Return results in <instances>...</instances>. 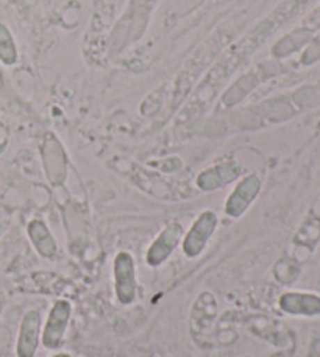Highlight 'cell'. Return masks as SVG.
Listing matches in <instances>:
<instances>
[{"label": "cell", "mask_w": 320, "mask_h": 357, "mask_svg": "<svg viewBox=\"0 0 320 357\" xmlns=\"http://www.w3.org/2000/svg\"><path fill=\"white\" fill-rule=\"evenodd\" d=\"M114 274V291L118 301L122 305H130L138 296V279H136V262L130 252L120 251L114 257L113 264Z\"/></svg>", "instance_id": "1"}, {"label": "cell", "mask_w": 320, "mask_h": 357, "mask_svg": "<svg viewBox=\"0 0 320 357\" xmlns=\"http://www.w3.org/2000/svg\"><path fill=\"white\" fill-rule=\"evenodd\" d=\"M217 215L211 210H205L198 218L194 221V225L191 226L188 234L184 235V238L182 241V250L183 254L188 259H195L200 256V254L205 251L208 241L213 237L217 227Z\"/></svg>", "instance_id": "2"}, {"label": "cell", "mask_w": 320, "mask_h": 357, "mask_svg": "<svg viewBox=\"0 0 320 357\" xmlns=\"http://www.w3.org/2000/svg\"><path fill=\"white\" fill-rule=\"evenodd\" d=\"M70 317H72V304L67 299H58L54 304V307L50 309L47 323L41 333V342L44 348L52 349V351L61 348Z\"/></svg>", "instance_id": "3"}, {"label": "cell", "mask_w": 320, "mask_h": 357, "mask_svg": "<svg viewBox=\"0 0 320 357\" xmlns=\"http://www.w3.org/2000/svg\"><path fill=\"white\" fill-rule=\"evenodd\" d=\"M183 227L180 222H169L158 237L153 240L145 254V262L152 268L161 266L168 260L183 238Z\"/></svg>", "instance_id": "4"}, {"label": "cell", "mask_w": 320, "mask_h": 357, "mask_svg": "<svg viewBox=\"0 0 320 357\" xmlns=\"http://www.w3.org/2000/svg\"><path fill=\"white\" fill-rule=\"evenodd\" d=\"M41 340V314L40 310H27L22 317L19 326L16 356L17 357H35Z\"/></svg>", "instance_id": "5"}, {"label": "cell", "mask_w": 320, "mask_h": 357, "mask_svg": "<svg viewBox=\"0 0 320 357\" xmlns=\"http://www.w3.org/2000/svg\"><path fill=\"white\" fill-rule=\"evenodd\" d=\"M261 191V181L256 174H250L242 178L236 185V188L228 196L225 204V213L232 218H239V216L247 212V208L252 206L256 196Z\"/></svg>", "instance_id": "6"}, {"label": "cell", "mask_w": 320, "mask_h": 357, "mask_svg": "<svg viewBox=\"0 0 320 357\" xmlns=\"http://www.w3.org/2000/svg\"><path fill=\"white\" fill-rule=\"evenodd\" d=\"M278 305L285 314L314 317L320 314V296L314 293L287 291L280 296Z\"/></svg>", "instance_id": "7"}, {"label": "cell", "mask_w": 320, "mask_h": 357, "mask_svg": "<svg viewBox=\"0 0 320 357\" xmlns=\"http://www.w3.org/2000/svg\"><path fill=\"white\" fill-rule=\"evenodd\" d=\"M241 173V168L236 162H223L219 165H214L208 169H205L200 176L197 177L198 188L205 191L217 190L225 185L232 183L234 178H238Z\"/></svg>", "instance_id": "8"}, {"label": "cell", "mask_w": 320, "mask_h": 357, "mask_svg": "<svg viewBox=\"0 0 320 357\" xmlns=\"http://www.w3.org/2000/svg\"><path fill=\"white\" fill-rule=\"evenodd\" d=\"M27 234L31 241V245L35 246L36 252L44 259H52L58 252V246L54 238L52 232L49 231L47 225L41 220H33L29 222Z\"/></svg>", "instance_id": "9"}, {"label": "cell", "mask_w": 320, "mask_h": 357, "mask_svg": "<svg viewBox=\"0 0 320 357\" xmlns=\"http://www.w3.org/2000/svg\"><path fill=\"white\" fill-rule=\"evenodd\" d=\"M0 61L6 66L15 65L17 61L16 43L13 40V35L8 27L2 22H0Z\"/></svg>", "instance_id": "10"}, {"label": "cell", "mask_w": 320, "mask_h": 357, "mask_svg": "<svg viewBox=\"0 0 320 357\" xmlns=\"http://www.w3.org/2000/svg\"><path fill=\"white\" fill-rule=\"evenodd\" d=\"M6 142H8V135H6V130L5 127L0 126V154H2L5 146H6Z\"/></svg>", "instance_id": "11"}, {"label": "cell", "mask_w": 320, "mask_h": 357, "mask_svg": "<svg viewBox=\"0 0 320 357\" xmlns=\"http://www.w3.org/2000/svg\"><path fill=\"white\" fill-rule=\"evenodd\" d=\"M52 357H72V356H70L69 353H58V354H55Z\"/></svg>", "instance_id": "12"}]
</instances>
